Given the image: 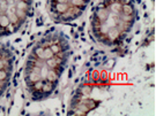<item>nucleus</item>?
<instances>
[{
  "mask_svg": "<svg viewBox=\"0 0 156 116\" xmlns=\"http://www.w3.org/2000/svg\"><path fill=\"white\" fill-rule=\"evenodd\" d=\"M69 39L62 31L46 33L33 45L23 68V88L28 98L41 101L56 91L71 58Z\"/></svg>",
  "mask_w": 156,
  "mask_h": 116,
  "instance_id": "f257e3e1",
  "label": "nucleus"
},
{
  "mask_svg": "<svg viewBox=\"0 0 156 116\" xmlns=\"http://www.w3.org/2000/svg\"><path fill=\"white\" fill-rule=\"evenodd\" d=\"M15 54L9 45L0 43V101L8 91L14 72Z\"/></svg>",
  "mask_w": 156,
  "mask_h": 116,
  "instance_id": "423d86ee",
  "label": "nucleus"
},
{
  "mask_svg": "<svg viewBox=\"0 0 156 116\" xmlns=\"http://www.w3.org/2000/svg\"><path fill=\"white\" fill-rule=\"evenodd\" d=\"M136 16L133 0H102L91 15V36L103 47H119L133 30Z\"/></svg>",
  "mask_w": 156,
  "mask_h": 116,
  "instance_id": "f03ea898",
  "label": "nucleus"
},
{
  "mask_svg": "<svg viewBox=\"0 0 156 116\" xmlns=\"http://www.w3.org/2000/svg\"><path fill=\"white\" fill-rule=\"evenodd\" d=\"M33 0H0V38L17 32L28 20Z\"/></svg>",
  "mask_w": 156,
  "mask_h": 116,
  "instance_id": "20e7f679",
  "label": "nucleus"
},
{
  "mask_svg": "<svg viewBox=\"0 0 156 116\" xmlns=\"http://www.w3.org/2000/svg\"><path fill=\"white\" fill-rule=\"evenodd\" d=\"M91 0H48L50 16L59 23H69L82 16Z\"/></svg>",
  "mask_w": 156,
  "mask_h": 116,
  "instance_id": "39448f33",
  "label": "nucleus"
},
{
  "mask_svg": "<svg viewBox=\"0 0 156 116\" xmlns=\"http://www.w3.org/2000/svg\"><path fill=\"white\" fill-rule=\"evenodd\" d=\"M111 85L109 71L104 68H89L81 76L73 90L68 106V114L87 115L94 111L108 97Z\"/></svg>",
  "mask_w": 156,
  "mask_h": 116,
  "instance_id": "7ed1b4c3",
  "label": "nucleus"
}]
</instances>
